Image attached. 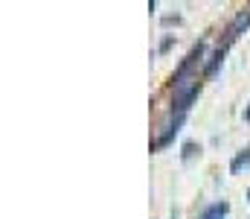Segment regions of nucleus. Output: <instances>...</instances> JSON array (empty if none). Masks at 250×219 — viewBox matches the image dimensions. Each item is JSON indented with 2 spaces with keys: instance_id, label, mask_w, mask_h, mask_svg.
I'll list each match as a JSON object with an SVG mask.
<instances>
[{
  "instance_id": "obj_1",
  "label": "nucleus",
  "mask_w": 250,
  "mask_h": 219,
  "mask_svg": "<svg viewBox=\"0 0 250 219\" xmlns=\"http://www.w3.org/2000/svg\"><path fill=\"white\" fill-rule=\"evenodd\" d=\"M227 211H230V205H227V202H215V205H209V208H207L198 219H224V217H227Z\"/></svg>"
},
{
  "instance_id": "obj_2",
  "label": "nucleus",
  "mask_w": 250,
  "mask_h": 219,
  "mask_svg": "<svg viewBox=\"0 0 250 219\" xmlns=\"http://www.w3.org/2000/svg\"><path fill=\"white\" fill-rule=\"evenodd\" d=\"M248 167H250V149H242V152L233 158L230 172H233V175H239V172H242V170H248Z\"/></svg>"
},
{
  "instance_id": "obj_3",
  "label": "nucleus",
  "mask_w": 250,
  "mask_h": 219,
  "mask_svg": "<svg viewBox=\"0 0 250 219\" xmlns=\"http://www.w3.org/2000/svg\"><path fill=\"white\" fill-rule=\"evenodd\" d=\"M248 24H250V9H245V12H242V15L236 18V24L230 26V41H233V38H236V35H239L242 29H248Z\"/></svg>"
},
{
  "instance_id": "obj_4",
  "label": "nucleus",
  "mask_w": 250,
  "mask_h": 219,
  "mask_svg": "<svg viewBox=\"0 0 250 219\" xmlns=\"http://www.w3.org/2000/svg\"><path fill=\"white\" fill-rule=\"evenodd\" d=\"M178 123H181V120H178ZM178 123H175V126H166V132L154 141V149H163V146H166L172 138H175V135H178Z\"/></svg>"
},
{
  "instance_id": "obj_5",
  "label": "nucleus",
  "mask_w": 250,
  "mask_h": 219,
  "mask_svg": "<svg viewBox=\"0 0 250 219\" xmlns=\"http://www.w3.org/2000/svg\"><path fill=\"white\" fill-rule=\"evenodd\" d=\"M221 59H224V50L218 47V50L212 53V59L207 62V68H204V71H207V76H209V73H215V68H218V62H221Z\"/></svg>"
},
{
  "instance_id": "obj_6",
  "label": "nucleus",
  "mask_w": 250,
  "mask_h": 219,
  "mask_svg": "<svg viewBox=\"0 0 250 219\" xmlns=\"http://www.w3.org/2000/svg\"><path fill=\"white\" fill-rule=\"evenodd\" d=\"M195 152H201V146L198 144H184V161H189Z\"/></svg>"
},
{
  "instance_id": "obj_7",
  "label": "nucleus",
  "mask_w": 250,
  "mask_h": 219,
  "mask_svg": "<svg viewBox=\"0 0 250 219\" xmlns=\"http://www.w3.org/2000/svg\"><path fill=\"white\" fill-rule=\"evenodd\" d=\"M245 120H250V105H248V111H245Z\"/></svg>"
},
{
  "instance_id": "obj_8",
  "label": "nucleus",
  "mask_w": 250,
  "mask_h": 219,
  "mask_svg": "<svg viewBox=\"0 0 250 219\" xmlns=\"http://www.w3.org/2000/svg\"><path fill=\"white\" fill-rule=\"evenodd\" d=\"M248 199H250V190H248Z\"/></svg>"
}]
</instances>
